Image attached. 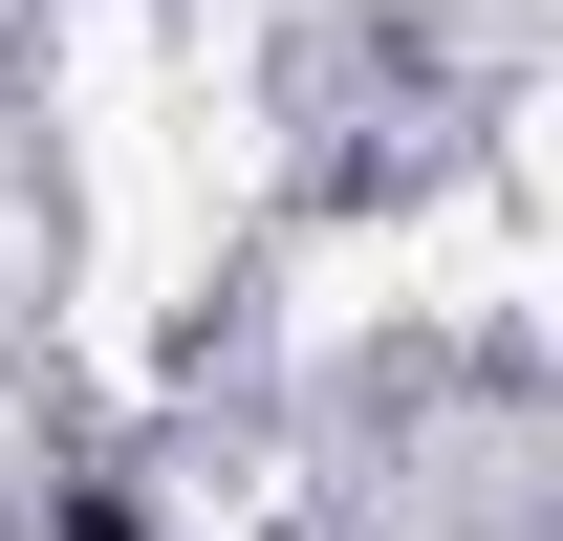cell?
<instances>
[{"instance_id":"6da1fadb","label":"cell","mask_w":563,"mask_h":541,"mask_svg":"<svg viewBox=\"0 0 563 541\" xmlns=\"http://www.w3.org/2000/svg\"><path fill=\"white\" fill-rule=\"evenodd\" d=\"M44 541H131V498H66V520H44Z\"/></svg>"}]
</instances>
